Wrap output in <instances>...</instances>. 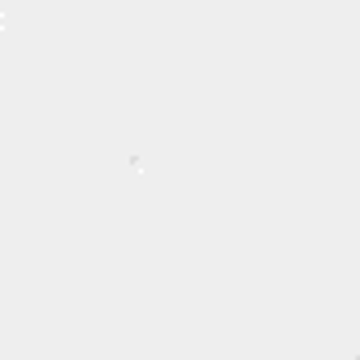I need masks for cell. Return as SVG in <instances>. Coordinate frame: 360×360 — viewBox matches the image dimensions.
Returning a JSON list of instances; mask_svg holds the SVG:
<instances>
[]
</instances>
